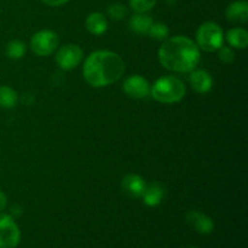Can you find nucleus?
<instances>
[{
  "label": "nucleus",
  "mask_w": 248,
  "mask_h": 248,
  "mask_svg": "<svg viewBox=\"0 0 248 248\" xmlns=\"http://www.w3.org/2000/svg\"><path fill=\"white\" fill-rule=\"evenodd\" d=\"M125 72V63L118 53L99 50L92 52L84 63V78L93 87H104L116 82Z\"/></svg>",
  "instance_id": "f257e3e1"
},
{
  "label": "nucleus",
  "mask_w": 248,
  "mask_h": 248,
  "mask_svg": "<svg viewBox=\"0 0 248 248\" xmlns=\"http://www.w3.org/2000/svg\"><path fill=\"white\" fill-rule=\"evenodd\" d=\"M159 61L172 72H191L200 61V50L189 38L174 36L167 39L159 48Z\"/></svg>",
  "instance_id": "f03ea898"
},
{
  "label": "nucleus",
  "mask_w": 248,
  "mask_h": 248,
  "mask_svg": "<svg viewBox=\"0 0 248 248\" xmlns=\"http://www.w3.org/2000/svg\"><path fill=\"white\" fill-rule=\"evenodd\" d=\"M150 92L155 101L160 103L172 104L184 98L186 89L178 78L164 77L154 82Z\"/></svg>",
  "instance_id": "7ed1b4c3"
},
{
  "label": "nucleus",
  "mask_w": 248,
  "mask_h": 248,
  "mask_svg": "<svg viewBox=\"0 0 248 248\" xmlns=\"http://www.w3.org/2000/svg\"><path fill=\"white\" fill-rule=\"evenodd\" d=\"M224 34L222 28L215 22H206L199 27L196 31V45L201 50L215 52L223 46Z\"/></svg>",
  "instance_id": "20e7f679"
},
{
  "label": "nucleus",
  "mask_w": 248,
  "mask_h": 248,
  "mask_svg": "<svg viewBox=\"0 0 248 248\" xmlns=\"http://www.w3.org/2000/svg\"><path fill=\"white\" fill-rule=\"evenodd\" d=\"M21 241V232L14 218L0 212V248H16Z\"/></svg>",
  "instance_id": "39448f33"
},
{
  "label": "nucleus",
  "mask_w": 248,
  "mask_h": 248,
  "mask_svg": "<svg viewBox=\"0 0 248 248\" xmlns=\"http://www.w3.org/2000/svg\"><path fill=\"white\" fill-rule=\"evenodd\" d=\"M60 39L58 35L52 31H40L33 35L31 40V48L35 55L48 56L55 52L58 47Z\"/></svg>",
  "instance_id": "423d86ee"
},
{
  "label": "nucleus",
  "mask_w": 248,
  "mask_h": 248,
  "mask_svg": "<svg viewBox=\"0 0 248 248\" xmlns=\"http://www.w3.org/2000/svg\"><path fill=\"white\" fill-rule=\"evenodd\" d=\"M82 60V50L78 45L68 44L62 46L56 55V62L63 70H72L80 64Z\"/></svg>",
  "instance_id": "0eeeda50"
},
{
  "label": "nucleus",
  "mask_w": 248,
  "mask_h": 248,
  "mask_svg": "<svg viewBox=\"0 0 248 248\" xmlns=\"http://www.w3.org/2000/svg\"><path fill=\"white\" fill-rule=\"evenodd\" d=\"M123 90L128 97L140 99L150 93V85L147 79L140 75H132L127 78L123 84Z\"/></svg>",
  "instance_id": "6e6552de"
},
{
  "label": "nucleus",
  "mask_w": 248,
  "mask_h": 248,
  "mask_svg": "<svg viewBox=\"0 0 248 248\" xmlns=\"http://www.w3.org/2000/svg\"><path fill=\"white\" fill-rule=\"evenodd\" d=\"M186 222L194 228L199 234L207 235L211 234L215 229V223L208 216L199 212V211H190L186 213Z\"/></svg>",
  "instance_id": "1a4fd4ad"
},
{
  "label": "nucleus",
  "mask_w": 248,
  "mask_h": 248,
  "mask_svg": "<svg viewBox=\"0 0 248 248\" xmlns=\"http://www.w3.org/2000/svg\"><path fill=\"white\" fill-rule=\"evenodd\" d=\"M145 186H147V183L138 174H127L121 182V189L128 198H142Z\"/></svg>",
  "instance_id": "9d476101"
},
{
  "label": "nucleus",
  "mask_w": 248,
  "mask_h": 248,
  "mask_svg": "<svg viewBox=\"0 0 248 248\" xmlns=\"http://www.w3.org/2000/svg\"><path fill=\"white\" fill-rule=\"evenodd\" d=\"M189 82L198 93H207L213 86L212 77L206 70L202 69L191 72L190 77H189Z\"/></svg>",
  "instance_id": "9b49d317"
},
{
  "label": "nucleus",
  "mask_w": 248,
  "mask_h": 248,
  "mask_svg": "<svg viewBox=\"0 0 248 248\" xmlns=\"http://www.w3.org/2000/svg\"><path fill=\"white\" fill-rule=\"evenodd\" d=\"M228 21L234 23H246L248 21V4L245 0H236L228 5L225 10Z\"/></svg>",
  "instance_id": "f8f14e48"
},
{
  "label": "nucleus",
  "mask_w": 248,
  "mask_h": 248,
  "mask_svg": "<svg viewBox=\"0 0 248 248\" xmlns=\"http://www.w3.org/2000/svg\"><path fill=\"white\" fill-rule=\"evenodd\" d=\"M165 198V189L161 184L159 183H152L147 184L144 189V193H143L142 199L144 201V203L150 207H155V206L159 205Z\"/></svg>",
  "instance_id": "ddd939ff"
},
{
  "label": "nucleus",
  "mask_w": 248,
  "mask_h": 248,
  "mask_svg": "<svg viewBox=\"0 0 248 248\" xmlns=\"http://www.w3.org/2000/svg\"><path fill=\"white\" fill-rule=\"evenodd\" d=\"M87 31L93 35H101V34L106 33L108 29V22H107L106 17L99 12H92L87 16L86 22H85Z\"/></svg>",
  "instance_id": "4468645a"
},
{
  "label": "nucleus",
  "mask_w": 248,
  "mask_h": 248,
  "mask_svg": "<svg viewBox=\"0 0 248 248\" xmlns=\"http://www.w3.org/2000/svg\"><path fill=\"white\" fill-rule=\"evenodd\" d=\"M153 23H154V21H153L152 17L145 15L144 12H142V14H140V12H137L135 16L131 17L130 23L128 24H130V28L132 29L133 31H136V33L148 34V31H149Z\"/></svg>",
  "instance_id": "2eb2a0df"
},
{
  "label": "nucleus",
  "mask_w": 248,
  "mask_h": 248,
  "mask_svg": "<svg viewBox=\"0 0 248 248\" xmlns=\"http://www.w3.org/2000/svg\"><path fill=\"white\" fill-rule=\"evenodd\" d=\"M225 39L230 46L235 48H246L248 44V33L244 28H232L227 31Z\"/></svg>",
  "instance_id": "dca6fc26"
},
{
  "label": "nucleus",
  "mask_w": 248,
  "mask_h": 248,
  "mask_svg": "<svg viewBox=\"0 0 248 248\" xmlns=\"http://www.w3.org/2000/svg\"><path fill=\"white\" fill-rule=\"evenodd\" d=\"M17 104V93L9 86H0V107L5 109L14 108Z\"/></svg>",
  "instance_id": "f3484780"
},
{
  "label": "nucleus",
  "mask_w": 248,
  "mask_h": 248,
  "mask_svg": "<svg viewBox=\"0 0 248 248\" xmlns=\"http://www.w3.org/2000/svg\"><path fill=\"white\" fill-rule=\"evenodd\" d=\"M26 53V45L19 40H12L6 46V55L11 60H19Z\"/></svg>",
  "instance_id": "a211bd4d"
},
{
  "label": "nucleus",
  "mask_w": 248,
  "mask_h": 248,
  "mask_svg": "<svg viewBox=\"0 0 248 248\" xmlns=\"http://www.w3.org/2000/svg\"><path fill=\"white\" fill-rule=\"evenodd\" d=\"M169 27L165 23H161V22H156V23H153L152 27H150L149 31H148V35L150 38L155 39V40H165L169 36Z\"/></svg>",
  "instance_id": "6ab92c4d"
},
{
  "label": "nucleus",
  "mask_w": 248,
  "mask_h": 248,
  "mask_svg": "<svg viewBox=\"0 0 248 248\" xmlns=\"http://www.w3.org/2000/svg\"><path fill=\"white\" fill-rule=\"evenodd\" d=\"M107 12H108L109 17L119 21V19L125 18L126 15H127V9H126L125 5L123 4H111L108 6Z\"/></svg>",
  "instance_id": "aec40b11"
},
{
  "label": "nucleus",
  "mask_w": 248,
  "mask_h": 248,
  "mask_svg": "<svg viewBox=\"0 0 248 248\" xmlns=\"http://www.w3.org/2000/svg\"><path fill=\"white\" fill-rule=\"evenodd\" d=\"M156 0H130V6L136 12H147L154 7Z\"/></svg>",
  "instance_id": "412c9836"
},
{
  "label": "nucleus",
  "mask_w": 248,
  "mask_h": 248,
  "mask_svg": "<svg viewBox=\"0 0 248 248\" xmlns=\"http://www.w3.org/2000/svg\"><path fill=\"white\" fill-rule=\"evenodd\" d=\"M218 58H219L223 63L230 64V63L234 62L235 52L232 51V47H228V46H222V47L218 50Z\"/></svg>",
  "instance_id": "4be33fe9"
},
{
  "label": "nucleus",
  "mask_w": 248,
  "mask_h": 248,
  "mask_svg": "<svg viewBox=\"0 0 248 248\" xmlns=\"http://www.w3.org/2000/svg\"><path fill=\"white\" fill-rule=\"evenodd\" d=\"M44 4L48 5V6H61V5L65 4L68 2L69 0H41Z\"/></svg>",
  "instance_id": "5701e85b"
},
{
  "label": "nucleus",
  "mask_w": 248,
  "mask_h": 248,
  "mask_svg": "<svg viewBox=\"0 0 248 248\" xmlns=\"http://www.w3.org/2000/svg\"><path fill=\"white\" fill-rule=\"evenodd\" d=\"M6 205H7L6 195H5V194L2 193L1 190H0V212H1V211H4L5 208H6Z\"/></svg>",
  "instance_id": "b1692460"
},
{
  "label": "nucleus",
  "mask_w": 248,
  "mask_h": 248,
  "mask_svg": "<svg viewBox=\"0 0 248 248\" xmlns=\"http://www.w3.org/2000/svg\"><path fill=\"white\" fill-rule=\"evenodd\" d=\"M176 1H177V0H166L167 4H170V5H173Z\"/></svg>",
  "instance_id": "393cba45"
}]
</instances>
